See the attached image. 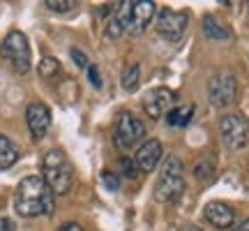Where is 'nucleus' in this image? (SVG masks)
<instances>
[{"label":"nucleus","mask_w":249,"mask_h":231,"mask_svg":"<svg viewBox=\"0 0 249 231\" xmlns=\"http://www.w3.org/2000/svg\"><path fill=\"white\" fill-rule=\"evenodd\" d=\"M231 231H249V220H245V222H240L238 227H233Z\"/></svg>","instance_id":"obj_27"},{"label":"nucleus","mask_w":249,"mask_h":231,"mask_svg":"<svg viewBox=\"0 0 249 231\" xmlns=\"http://www.w3.org/2000/svg\"><path fill=\"white\" fill-rule=\"evenodd\" d=\"M113 17L124 28V35L139 37L145 33L152 19L157 17V5L152 0H123L116 5Z\"/></svg>","instance_id":"obj_2"},{"label":"nucleus","mask_w":249,"mask_h":231,"mask_svg":"<svg viewBox=\"0 0 249 231\" xmlns=\"http://www.w3.org/2000/svg\"><path fill=\"white\" fill-rule=\"evenodd\" d=\"M145 136V125L141 123V118L132 111H120L116 116L113 123V143L118 151H129L136 143H141V139Z\"/></svg>","instance_id":"obj_5"},{"label":"nucleus","mask_w":249,"mask_h":231,"mask_svg":"<svg viewBox=\"0 0 249 231\" xmlns=\"http://www.w3.org/2000/svg\"><path fill=\"white\" fill-rule=\"evenodd\" d=\"M120 171H123L124 178H129V180L139 178V173H141V171L136 169V164H134L132 157H120Z\"/></svg>","instance_id":"obj_21"},{"label":"nucleus","mask_w":249,"mask_h":231,"mask_svg":"<svg viewBox=\"0 0 249 231\" xmlns=\"http://www.w3.org/2000/svg\"><path fill=\"white\" fill-rule=\"evenodd\" d=\"M176 107V93L166 86H160V88H152L145 93L143 97V111L148 118L152 120H160V118H166L171 109Z\"/></svg>","instance_id":"obj_10"},{"label":"nucleus","mask_w":249,"mask_h":231,"mask_svg":"<svg viewBox=\"0 0 249 231\" xmlns=\"http://www.w3.org/2000/svg\"><path fill=\"white\" fill-rule=\"evenodd\" d=\"M185 192V167L182 160L169 155L160 169V178L155 183V199L160 204H171Z\"/></svg>","instance_id":"obj_4"},{"label":"nucleus","mask_w":249,"mask_h":231,"mask_svg":"<svg viewBox=\"0 0 249 231\" xmlns=\"http://www.w3.org/2000/svg\"><path fill=\"white\" fill-rule=\"evenodd\" d=\"M161 153H164L161 143L157 141V139H148V141H143L141 146L136 148L132 160L141 173H150V171L157 169V164H160V160H161Z\"/></svg>","instance_id":"obj_12"},{"label":"nucleus","mask_w":249,"mask_h":231,"mask_svg":"<svg viewBox=\"0 0 249 231\" xmlns=\"http://www.w3.org/2000/svg\"><path fill=\"white\" fill-rule=\"evenodd\" d=\"M194 118V104H178L166 114V123L171 127H187Z\"/></svg>","instance_id":"obj_17"},{"label":"nucleus","mask_w":249,"mask_h":231,"mask_svg":"<svg viewBox=\"0 0 249 231\" xmlns=\"http://www.w3.org/2000/svg\"><path fill=\"white\" fill-rule=\"evenodd\" d=\"M203 35L208 37V39H214V42H226V39L233 37V33L229 28H224L213 14H208V17L203 19Z\"/></svg>","instance_id":"obj_15"},{"label":"nucleus","mask_w":249,"mask_h":231,"mask_svg":"<svg viewBox=\"0 0 249 231\" xmlns=\"http://www.w3.org/2000/svg\"><path fill=\"white\" fill-rule=\"evenodd\" d=\"M219 134L229 151H245L249 146V120L242 114H226L219 118Z\"/></svg>","instance_id":"obj_7"},{"label":"nucleus","mask_w":249,"mask_h":231,"mask_svg":"<svg viewBox=\"0 0 249 231\" xmlns=\"http://www.w3.org/2000/svg\"><path fill=\"white\" fill-rule=\"evenodd\" d=\"M0 231H14V222L9 217H0Z\"/></svg>","instance_id":"obj_26"},{"label":"nucleus","mask_w":249,"mask_h":231,"mask_svg":"<svg viewBox=\"0 0 249 231\" xmlns=\"http://www.w3.org/2000/svg\"><path fill=\"white\" fill-rule=\"evenodd\" d=\"M139 81H141V67H139V62H129L123 70L120 86H123L127 93H134V90L139 88Z\"/></svg>","instance_id":"obj_18"},{"label":"nucleus","mask_w":249,"mask_h":231,"mask_svg":"<svg viewBox=\"0 0 249 231\" xmlns=\"http://www.w3.org/2000/svg\"><path fill=\"white\" fill-rule=\"evenodd\" d=\"M192 171H194L196 180L208 183V180L214 176V171H217V160H214L210 153H205V155H201V157L194 162V169H192Z\"/></svg>","instance_id":"obj_16"},{"label":"nucleus","mask_w":249,"mask_h":231,"mask_svg":"<svg viewBox=\"0 0 249 231\" xmlns=\"http://www.w3.org/2000/svg\"><path fill=\"white\" fill-rule=\"evenodd\" d=\"M180 231H203V229H198V227H194V224H187V227H182Z\"/></svg>","instance_id":"obj_28"},{"label":"nucleus","mask_w":249,"mask_h":231,"mask_svg":"<svg viewBox=\"0 0 249 231\" xmlns=\"http://www.w3.org/2000/svg\"><path fill=\"white\" fill-rule=\"evenodd\" d=\"M70 56H71V60H74V65H76L79 70H88L90 67L88 56L83 54V51H79V49H70Z\"/></svg>","instance_id":"obj_23"},{"label":"nucleus","mask_w":249,"mask_h":231,"mask_svg":"<svg viewBox=\"0 0 249 231\" xmlns=\"http://www.w3.org/2000/svg\"><path fill=\"white\" fill-rule=\"evenodd\" d=\"M58 231H83V227H81L79 222H65Z\"/></svg>","instance_id":"obj_25"},{"label":"nucleus","mask_w":249,"mask_h":231,"mask_svg":"<svg viewBox=\"0 0 249 231\" xmlns=\"http://www.w3.org/2000/svg\"><path fill=\"white\" fill-rule=\"evenodd\" d=\"M37 72H39L42 79H53V77L60 74V62L55 60L53 56H46V58H42V62L37 65Z\"/></svg>","instance_id":"obj_19"},{"label":"nucleus","mask_w":249,"mask_h":231,"mask_svg":"<svg viewBox=\"0 0 249 231\" xmlns=\"http://www.w3.org/2000/svg\"><path fill=\"white\" fill-rule=\"evenodd\" d=\"M205 220L217 227V229H231L233 222H235V211H233L229 204L224 201H210V204L203 208Z\"/></svg>","instance_id":"obj_13"},{"label":"nucleus","mask_w":249,"mask_h":231,"mask_svg":"<svg viewBox=\"0 0 249 231\" xmlns=\"http://www.w3.org/2000/svg\"><path fill=\"white\" fill-rule=\"evenodd\" d=\"M14 211L21 217H42L53 215L55 194L42 176H26L14 190Z\"/></svg>","instance_id":"obj_1"},{"label":"nucleus","mask_w":249,"mask_h":231,"mask_svg":"<svg viewBox=\"0 0 249 231\" xmlns=\"http://www.w3.org/2000/svg\"><path fill=\"white\" fill-rule=\"evenodd\" d=\"M17 162H18V148L14 146V141L9 136L0 132V171L14 167Z\"/></svg>","instance_id":"obj_14"},{"label":"nucleus","mask_w":249,"mask_h":231,"mask_svg":"<svg viewBox=\"0 0 249 231\" xmlns=\"http://www.w3.org/2000/svg\"><path fill=\"white\" fill-rule=\"evenodd\" d=\"M208 99L214 109H226L238 99V79L233 72H217L208 83Z\"/></svg>","instance_id":"obj_8"},{"label":"nucleus","mask_w":249,"mask_h":231,"mask_svg":"<svg viewBox=\"0 0 249 231\" xmlns=\"http://www.w3.org/2000/svg\"><path fill=\"white\" fill-rule=\"evenodd\" d=\"M187 26H189V14H187L185 9L161 7L157 12L155 30H157V35L169 39V42H180L187 33Z\"/></svg>","instance_id":"obj_9"},{"label":"nucleus","mask_w":249,"mask_h":231,"mask_svg":"<svg viewBox=\"0 0 249 231\" xmlns=\"http://www.w3.org/2000/svg\"><path fill=\"white\" fill-rule=\"evenodd\" d=\"M102 185L107 187L108 192H118L120 190V176L113 171H102Z\"/></svg>","instance_id":"obj_20"},{"label":"nucleus","mask_w":249,"mask_h":231,"mask_svg":"<svg viewBox=\"0 0 249 231\" xmlns=\"http://www.w3.org/2000/svg\"><path fill=\"white\" fill-rule=\"evenodd\" d=\"M42 178L53 194H67L74 185V167L60 148H51L42 157Z\"/></svg>","instance_id":"obj_3"},{"label":"nucleus","mask_w":249,"mask_h":231,"mask_svg":"<svg viewBox=\"0 0 249 231\" xmlns=\"http://www.w3.org/2000/svg\"><path fill=\"white\" fill-rule=\"evenodd\" d=\"M44 7H49L51 12H70L71 7H76L74 0H46Z\"/></svg>","instance_id":"obj_22"},{"label":"nucleus","mask_w":249,"mask_h":231,"mask_svg":"<svg viewBox=\"0 0 249 231\" xmlns=\"http://www.w3.org/2000/svg\"><path fill=\"white\" fill-rule=\"evenodd\" d=\"M247 9H249V2H247Z\"/></svg>","instance_id":"obj_29"},{"label":"nucleus","mask_w":249,"mask_h":231,"mask_svg":"<svg viewBox=\"0 0 249 231\" xmlns=\"http://www.w3.org/2000/svg\"><path fill=\"white\" fill-rule=\"evenodd\" d=\"M0 56L12 65V70L17 74H28L30 72V62H33V54H30V44L28 37L21 30H12L5 42L0 46Z\"/></svg>","instance_id":"obj_6"},{"label":"nucleus","mask_w":249,"mask_h":231,"mask_svg":"<svg viewBox=\"0 0 249 231\" xmlns=\"http://www.w3.org/2000/svg\"><path fill=\"white\" fill-rule=\"evenodd\" d=\"M88 79H90V86H92V88H102V77H99V70H97V65H90L88 70Z\"/></svg>","instance_id":"obj_24"},{"label":"nucleus","mask_w":249,"mask_h":231,"mask_svg":"<svg viewBox=\"0 0 249 231\" xmlns=\"http://www.w3.org/2000/svg\"><path fill=\"white\" fill-rule=\"evenodd\" d=\"M26 123L35 141H42L51 127V109L42 102H33L26 109Z\"/></svg>","instance_id":"obj_11"}]
</instances>
